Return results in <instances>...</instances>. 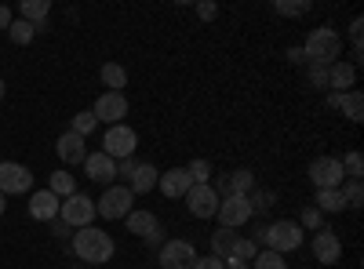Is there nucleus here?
<instances>
[{
	"label": "nucleus",
	"instance_id": "nucleus-1",
	"mask_svg": "<svg viewBox=\"0 0 364 269\" xmlns=\"http://www.w3.org/2000/svg\"><path fill=\"white\" fill-rule=\"evenodd\" d=\"M339 51H343V40L331 26H321L314 29V33L306 37V44H302V58H306L310 66H331L339 62Z\"/></svg>",
	"mask_w": 364,
	"mask_h": 269
},
{
	"label": "nucleus",
	"instance_id": "nucleus-2",
	"mask_svg": "<svg viewBox=\"0 0 364 269\" xmlns=\"http://www.w3.org/2000/svg\"><path fill=\"white\" fill-rule=\"evenodd\" d=\"M73 251L80 255V262H109L113 258V236L95 229V226H84L73 233Z\"/></svg>",
	"mask_w": 364,
	"mask_h": 269
},
{
	"label": "nucleus",
	"instance_id": "nucleus-3",
	"mask_svg": "<svg viewBox=\"0 0 364 269\" xmlns=\"http://www.w3.org/2000/svg\"><path fill=\"white\" fill-rule=\"evenodd\" d=\"M302 236H306V233H302V226L284 219V222H273V226H266L259 241H262L269 251L284 255V251H295V248H302Z\"/></svg>",
	"mask_w": 364,
	"mask_h": 269
},
{
	"label": "nucleus",
	"instance_id": "nucleus-4",
	"mask_svg": "<svg viewBox=\"0 0 364 269\" xmlns=\"http://www.w3.org/2000/svg\"><path fill=\"white\" fill-rule=\"evenodd\" d=\"M135 212V193L128 186H106V193L95 200V215L102 219H128Z\"/></svg>",
	"mask_w": 364,
	"mask_h": 269
},
{
	"label": "nucleus",
	"instance_id": "nucleus-5",
	"mask_svg": "<svg viewBox=\"0 0 364 269\" xmlns=\"http://www.w3.org/2000/svg\"><path fill=\"white\" fill-rule=\"evenodd\" d=\"M135 146H139V135H135V128H128V124H113V128L102 135V153H106L109 160L135 157Z\"/></svg>",
	"mask_w": 364,
	"mask_h": 269
},
{
	"label": "nucleus",
	"instance_id": "nucleus-6",
	"mask_svg": "<svg viewBox=\"0 0 364 269\" xmlns=\"http://www.w3.org/2000/svg\"><path fill=\"white\" fill-rule=\"evenodd\" d=\"M58 219H63L70 229H84V226H91V219H95V200L84 197V193H73V197H66L63 204H58Z\"/></svg>",
	"mask_w": 364,
	"mask_h": 269
},
{
	"label": "nucleus",
	"instance_id": "nucleus-7",
	"mask_svg": "<svg viewBox=\"0 0 364 269\" xmlns=\"http://www.w3.org/2000/svg\"><path fill=\"white\" fill-rule=\"evenodd\" d=\"M310 182L317 190H343V160L339 157H317L310 164Z\"/></svg>",
	"mask_w": 364,
	"mask_h": 269
},
{
	"label": "nucleus",
	"instance_id": "nucleus-8",
	"mask_svg": "<svg viewBox=\"0 0 364 269\" xmlns=\"http://www.w3.org/2000/svg\"><path fill=\"white\" fill-rule=\"evenodd\" d=\"M219 222L223 229H237V226H245L252 215H255V207H252V197H223L219 200Z\"/></svg>",
	"mask_w": 364,
	"mask_h": 269
},
{
	"label": "nucleus",
	"instance_id": "nucleus-9",
	"mask_svg": "<svg viewBox=\"0 0 364 269\" xmlns=\"http://www.w3.org/2000/svg\"><path fill=\"white\" fill-rule=\"evenodd\" d=\"M91 113H95V121L99 124H120L128 116V99L120 95V92H106V95H99L95 99V106H91Z\"/></svg>",
	"mask_w": 364,
	"mask_h": 269
},
{
	"label": "nucleus",
	"instance_id": "nucleus-10",
	"mask_svg": "<svg viewBox=\"0 0 364 269\" xmlns=\"http://www.w3.org/2000/svg\"><path fill=\"white\" fill-rule=\"evenodd\" d=\"M29 190H33V175H29V168H22L15 160L0 164V193L11 197V193H29Z\"/></svg>",
	"mask_w": 364,
	"mask_h": 269
},
{
	"label": "nucleus",
	"instance_id": "nucleus-11",
	"mask_svg": "<svg viewBox=\"0 0 364 269\" xmlns=\"http://www.w3.org/2000/svg\"><path fill=\"white\" fill-rule=\"evenodd\" d=\"M197 262V248L190 241H168L161 244V265L164 269H193Z\"/></svg>",
	"mask_w": 364,
	"mask_h": 269
},
{
	"label": "nucleus",
	"instance_id": "nucleus-12",
	"mask_svg": "<svg viewBox=\"0 0 364 269\" xmlns=\"http://www.w3.org/2000/svg\"><path fill=\"white\" fill-rule=\"evenodd\" d=\"M186 207H190L193 219H211V215L219 212V193H215V186H190Z\"/></svg>",
	"mask_w": 364,
	"mask_h": 269
},
{
	"label": "nucleus",
	"instance_id": "nucleus-13",
	"mask_svg": "<svg viewBox=\"0 0 364 269\" xmlns=\"http://www.w3.org/2000/svg\"><path fill=\"white\" fill-rule=\"evenodd\" d=\"M84 175L91 178V182L113 186V178H117V160H109L102 149H99V153H87V157H84Z\"/></svg>",
	"mask_w": 364,
	"mask_h": 269
},
{
	"label": "nucleus",
	"instance_id": "nucleus-14",
	"mask_svg": "<svg viewBox=\"0 0 364 269\" xmlns=\"http://www.w3.org/2000/svg\"><path fill=\"white\" fill-rule=\"evenodd\" d=\"M314 258L324 262V265H336L343 258V241L331 229H317V236H314Z\"/></svg>",
	"mask_w": 364,
	"mask_h": 269
},
{
	"label": "nucleus",
	"instance_id": "nucleus-15",
	"mask_svg": "<svg viewBox=\"0 0 364 269\" xmlns=\"http://www.w3.org/2000/svg\"><path fill=\"white\" fill-rule=\"evenodd\" d=\"M58 204L63 200H58L51 190H37L33 197H29V215H33L37 222H55L58 219Z\"/></svg>",
	"mask_w": 364,
	"mask_h": 269
},
{
	"label": "nucleus",
	"instance_id": "nucleus-16",
	"mask_svg": "<svg viewBox=\"0 0 364 269\" xmlns=\"http://www.w3.org/2000/svg\"><path fill=\"white\" fill-rule=\"evenodd\" d=\"M55 153H58V160H63V164H84L87 149H84V138H80V135L66 131V135H58V142H55Z\"/></svg>",
	"mask_w": 364,
	"mask_h": 269
},
{
	"label": "nucleus",
	"instance_id": "nucleus-17",
	"mask_svg": "<svg viewBox=\"0 0 364 269\" xmlns=\"http://www.w3.org/2000/svg\"><path fill=\"white\" fill-rule=\"evenodd\" d=\"M157 186H161V193H164V197H186L193 182H190L186 168H168V175H161V178H157Z\"/></svg>",
	"mask_w": 364,
	"mask_h": 269
},
{
	"label": "nucleus",
	"instance_id": "nucleus-18",
	"mask_svg": "<svg viewBox=\"0 0 364 269\" xmlns=\"http://www.w3.org/2000/svg\"><path fill=\"white\" fill-rule=\"evenodd\" d=\"M48 11H51L48 0H22V4H18V18L29 22L37 33H41V29H48Z\"/></svg>",
	"mask_w": 364,
	"mask_h": 269
},
{
	"label": "nucleus",
	"instance_id": "nucleus-19",
	"mask_svg": "<svg viewBox=\"0 0 364 269\" xmlns=\"http://www.w3.org/2000/svg\"><path fill=\"white\" fill-rule=\"evenodd\" d=\"M124 222H128V233L142 236V241H149L154 233H161V226H157V215H154V212H132Z\"/></svg>",
	"mask_w": 364,
	"mask_h": 269
},
{
	"label": "nucleus",
	"instance_id": "nucleus-20",
	"mask_svg": "<svg viewBox=\"0 0 364 269\" xmlns=\"http://www.w3.org/2000/svg\"><path fill=\"white\" fill-rule=\"evenodd\" d=\"M353 80H357V70L350 62H331L328 66V87H336V95H343L346 87H353Z\"/></svg>",
	"mask_w": 364,
	"mask_h": 269
},
{
	"label": "nucleus",
	"instance_id": "nucleus-21",
	"mask_svg": "<svg viewBox=\"0 0 364 269\" xmlns=\"http://www.w3.org/2000/svg\"><path fill=\"white\" fill-rule=\"evenodd\" d=\"M157 178H161V171L154 168V164H139L135 171H132V193H149V190H154L157 186Z\"/></svg>",
	"mask_w": 364,
	"mask_h": 269
},
{
	"label": "nucleus",
	"instance_id": "nucleus-22",
	"mask_svg": "<svg viewBox=\"0 0 364 269\" xmlns=\"http://www.w3.org/2000/svg\"><path fill=\"white\" fill-rule=\"evenodd\" d=\"M343 207H346L343 190H317V212L321 215H336V212H343Z\"/></svg>",
	"mask_w": 364,
	"mask_h": 269
},
{
	"label": "nucleus",
	"instance_id": "nucleus-23",
	"mask_svg": "<svg viewBox=\"0 0 364 269\" xmlns=\"http://www.w3.org/2000/svg\"><path fill=\"white\" fill-rule=\"evenodd\" d=\"M336 109H343L353 124H360V121H364V95H360V92H343Z\"/></svg>",
	"mask_w": 364,
	"mask_h": 269
},
{
	"label": "nucleus",
	"instance_id": "nucleus-24",
	"mask_svg": "<svg viewBox=\"0 0 364 269\" xmlns=\"http://www.w3.org/2000/svg\"><path fill=\"white\" fill-rule=\"evenodd\" d=\"M233 241H237V233L233 229H219V233H211V255L215 258H230V251H233Z\"/></svg>",
	"mask_w": 364,
	"mask_h": 269
},
{
	"label": "nucleus",
	"instance_id": "nucleus-25",
	"mask_svg": "<svg viewBox=\"0 0 364 269\" xmlns=\"http://www.w3.org/2000/svg\"><path fill=\"white\" fill-rule=\"evenodd\" d=\"M48 190H51L58 200H63V197H73V193H77V182H73V175H70V171H55Z\"/></svg>",
	"mask_w": 364,
	"mask_h": 269
},
{
	"label": "nucleus",
	"instance_id": "nucleus-26",
	"mask_svg": "<svg viewBox=\"0 0 364 269\" xmlns=\"http://www.w3.org/2000/svg\"><path fill=\"white\" fill-rule=\"evenodd\" d=\"M102 84L109 87V92H120V87L128 84V73H124V66H117V62H106V66H102Z\"/></svg>",
	"mask_w": 364,
	"mask_h": 269
},
{
	"label": "nucleus",
	"instance_id": "nucleus-27",
	"mask_svg": "<svg viewBox=\"0 0 364 269\" xmlns=\"http://www.w3.org/2000/svg\"><path fill=\"white\" fill-rule=\"evenodd\" d=\"M273 11L284 15V18H299V15L310 11V0H277V4H273Z\"/></svg>",
	"mask_w": 364,
	"mask_h": 269
},
{
	"label": "nucleus",
	"instance_id": "nucleus-28",
	"mask_svg": "<svg viewBox=\"0 0 364 269\" xmlns=\"http://www.w3.org/2000/svg\"><path fill=\"white\" fill-rule=\"evenodd\" d=\"M8 37H11V40H15L18 48H22V44H29V40L37 37V29L29 26V22H22V18H15V22L8 26Z\"/></svg>",
	"mask_w": 364,
	"mask_h": 269
},
{
	"label": "nucleus",
	"instance_id": "nucleus-29",
	"mask_svg": "<svg viewBox=\"0 0 364 269\" xmlns=\"http://www.w3.org/2000/svg\"><path fill=\"white\" fill-rule=\"evenodd\" d=\"M95 128H99L95 113H91V109H84V113H77V116H73V128H70V131H73V135H80V138H87V135L95 131Z\"/></svg>",
	"mask_w": 364,
	"mask_h": 269
},
{
	"label": "nucleus",
	"instance_id": "nucleus-30",
	"mask_svg": "<svg viewBox=\"0 0 364 269\" xmlns=\"http://www.w3.org/2000/svg\"><path fill=\"white\" fill-rule=\"evenodd\" d=\"M259 251H255V241L252 236H237L233 241V251H230V258H237V262H252Z\"/></svg>",
	"mask_w": 364,
	"mask_h": 269
},
{
	"label": "nucleus",
	"instance_id": "nucleus-31",
	"mask_svg": "<svg viewBox=\"0 0 364 269\" xmlns=\"http://www.w3.org/2000/svg\"><path fill=\"white\" fill-rule=\"evenodd\" d=\"M186 175H190V182L193 186H208V178H211V164L200 157V160H190L186 164Z\"/></svg>",
	"mask_w": 364,
	"mask_h": 269
},
{
	"label": "nucleus",
	"instance_id": "nucleus-32",
	"mask_svg": "<svg viewBox=\"0 0 364 269\" xmlns=\"http://www.w3.org/2000/svg\"><path fill=\"white\" fill-rule=\"evenodd\" d=\"M252 262H255V269H288L284 255H277V251H269V248H266V251H259V255H255Z\"/></svg>",
	"mask_w": 364,
	"mask_h": 269
},
{
	"label": "nucleus",
	"instance_id": "nucleus-33",
	"mask_svg": "<svg viewBox=\"0 0 364 269\" xmlns=\"http://www.w3.org/2000/svg\"><path fill=\"white\" fill-rule=\"evenodd\" d=\"M343 175H350V178H360V175H364V160H360L357 149L343 157Z\"/></svg>",
	"mask_w": 364,
	"mask_h": 269
},
{
	"label": "nucleus",
	"instance_id": "nucleus-34",
	"mask_svg": "<svg viewBox=\"0 0 364 269\" xmlns=\"http://www.w3.org/2000/svg\"><path fill=\"white\" fill-rule=\"evenodd\" d=\"M343 197H346V207H360V200H364V186H360V178H350V186L343 190Z\"/></svg>",
	"mask_w": 364,
	"mask_h": 269
},
{
	"label": "nucleus",
	"instance_id": "nucleus-35",
	"mask_svg": "<svg viewBox=\"0 0 364 269\" xmlns=\"http://www.w3.org/2000/svg\"><path fill=\"white\" fill-rule=\"evenodd\" d=\"M299 226H302V229H321V226H324V215L317 212V207H306V212H302V219H299Z\"/></svg>",
	"mask_w": 364,
	"mask_h": 269
},
{
	"label": "nucleus",
	"instance_id": "nucleus-36",
	"mask_svg": "<svg viewBox=\"0 0 364 269\" xmlns=\"http://www.w3.org/2000/svg\"><path fill=\"white\" fill-rule=\"evenodd\" d=\"M310 84L317 87V92H324L328 87V66H310Z\"/></svg>",
	"mask_w": 364,
	"mask_h": 269
},
{
	"label": "nucleus",
	"instance_id": "nucleus-37",
	"mask_svg": "<svg viewBox=\"0 0 364 269\" xmlns=\"http://www.w3.org/2000/svg\"><path fill=\"white\" fill-rule=\"evenodd\" d=\"M350 37H353V51L360 55L364 48H360V40H364V18H353V26H350Z\"/></svg>",
	"mask_w": 364,
	"mask_h": 269
},
{
	"label": "nucleus",
	"instance_id": "nucleus-38",
	"mask_svg": "<svg viewBox=\"0 0 364 269\" xmlns=\"http://www.w3.org/2000/svg\"><path fill=\"white\" fill-rule=\"evenodd\" d=\"M193 269H226V262H223V258H215V255H208V258H197V262H193Z\"/></svg>",
	"mask_w": 364,
	"mask_h": 269
},
{
	"label": "nucleus",
	"instance_id": "nucleus-39",
	"mask_svg": "<svg viewBox=\"0 0 364 269\" xmlns=\"http://www.w3.org/2000/svg\"><path fill=\"white\" fill-rule=\"evenodd\" d=\"M139 164H135V157H124V160H117V175H128L132 178V171H135Z\"/></svg>",
	"mask_w": 364,
	"mask_h": 269
},
{
	"label": "nucleus",
	"instance_id": "nucleus-40",
	"mask_svg": "<svg viewBox=\"0 0 364 269\" xmlns=\"http://www.w3.org/2000/svg\"><path fill=\"white\" fill-rule=\"evenodd\" d=\"M197 15H200L204 22H211V18L219 15V8H215V4H197Z\"/></svg>",
	"mask_w": 364,
	"mask_h": 269
},
{
	"label": "nucleus",
	"instance_id": "nucleus-41",
	"mask_svg": "<svg viewBox=\"0 0 364 269\" xmlns=\"http://www.w3.org/2000/svg\"><path fill=\"white\" fill-rule=\"evenodd\" d=\"M51 233H55V236H70V226H66L63 219H55V222H51Z\"/></svg>",
	"mask_w": 364,
	"mask_h": 269
},
{
	"label": "nucleus",
	"instance_id": "nucleus-42",
	"mask_svg": "<svg viewBox=\"0 0 364 269\" xmlns=\"http://www.w3.org/2000/svg\"><path fill=\"white\" fill-rule=\"evenodd\" d=\"M15 18H11V8H4V4H0V29H8Z\"/></svg>",
	"mask_w": 364,
	"mask_h": 269
},
{
	"label": "nucleus",
	"instance_id": "nucleus-43",
	"mask_svg": "<svg viewBox=\"0 0 364 269\" xmlns=\"http://www.w3.org/2000/svg\"><path fill=\"white\" fill-rule=\"evenodd\" d=\"M288 62H306V58H302V48H291L288 51Z\"/></svg>",
	"mask_w": 364,
	"mask_h": 269
},
{
	"label": "nucleus",
	"instance_id": "nucleus-44",
	"mask_svg": "<svg viewBox=\"0 0 364 269\" xmlns=\"http://www.w3.org/2000/svg\"><path fill=\"white\" fill-rule=\"evenodd\" d=\"M226 269H252L248 262H237V258H226Z\"/></svg>",
	"mask_w": 364,
	"mask_h": 269
},
{
	"label": "nucleus",
	"instance_id": "nucleus-45",
	"mask_svg": "<svg viewBox=\"0 0 364 269\" xmlns=\"http://www.w3.org/2000/svg\"><path fill=\"white\" fill-rule=\"evenodd\" d=\"M4 212H8V197H4V193H0V215H4Z\"/></svg>",
	"mask_w": 364,
	"mask_h": 269
},
{
	"label": "nucleus",
	"instance_id": "nucleus-46",
	"mask_svg": "<svg viewBox=\"0 0 364 269\" xmlns=\"http://www.w3.org/2000/svg\"><path fill=\"white\" fill-rule=\"evenodd\" d=\"M0 99H4V80H0Z\"/></svg>",
	"mask_w": 364,
	"mask_h": 269
}]
</instances>
